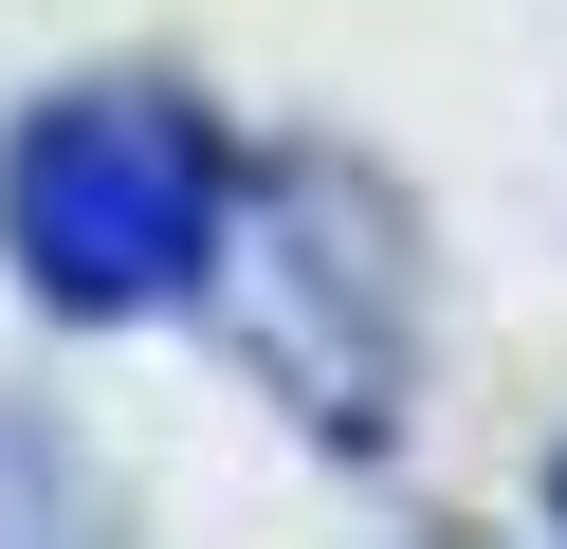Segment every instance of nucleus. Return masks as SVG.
<instances>
[{
    "instance_id": "f03ea898",
    "label": "nucleus",
    "mask_w": 567,
    "mask_h": 549,
    "mask_svg": "<svg viewBox=\"0 0 567 549\" xmlns=\"http://www.w3.org/2000/svg\"><path fill=\"white\" fill-rule=\"evenodd\" d=\"M220 202H238V146L202 129L165 73L38 92V110H19V146H0V256H19V293L74 312V329L184 312L202 256H220Z\"/></svg>"
},
{
    "instance_id": "f257e3e1",
    "label": "nucleus",
    "mask_w": 567,
    "mask_h": 549,
    "mask_svg": "<svg viewBox=\"0 0 567 549\" xmlns=\"http://www.w3.org/2000/svg\"><path fill=\"white\" fill-rule=\"evenodd\" d=\"M202 293H220L238 366H257L330 458H384V439H403V385H421V256H403V202H384L348 146H275V165H238Z\"/></svg>"
},
{
    "instance_id": "7ed1b4c3",
    "label": "nucleus",
    "mask_w": 567,
    "mask_h": 549,
    "mask_svg": "<svg viewBox=\"0 0 567 549\" xmlns=\"http://www.w3.org/2000/svg\"><path fill=\"white\" fill-rule=\"evenodd\" d=\"M549 512H567V476H549Z\"/></svg>"
}]
</instances>
